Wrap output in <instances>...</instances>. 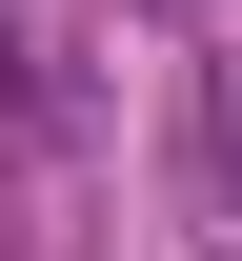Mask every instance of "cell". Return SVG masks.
Masks as SVG:
<instances>
[{
    "label": "cell",
    "mask_w": 242,
    "mask_h": 261,
    "mask_svg": "<svg viewBox=\"0 0 242 261\" xmlns=\"http://www.w3.org/2000/svg\"><path fill=\"white\" fill-rule=\"evenodd\" d=\"M0 141H20V81H0Z\"/></svg>",
    "instance_id": "1"
}]
</instances>
